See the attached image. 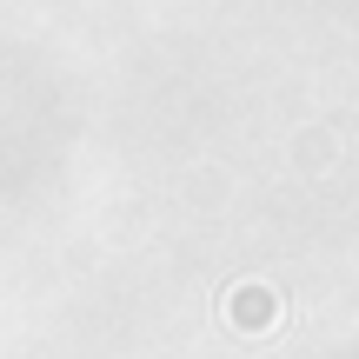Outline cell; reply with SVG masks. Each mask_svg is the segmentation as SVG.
I'll return each mask as SVG.
<instances>
[{
  "instance_id": "6da1fadb",
  "label": "cell",
  "mask_w": 359,
  "mask_h": 359,
  "mask_svg": "<svg viewBox=\"0 0 359 359\" xmlns=\"http://www.w3.org/2000/svg\"><path fill=\"white\" fill-rule=\"evenodd\" d=\"M273 313H280V299H273L259 280H246V286H233V293H226V320L240 326V333H266Z\"/></svg>"
}]
</instances>
